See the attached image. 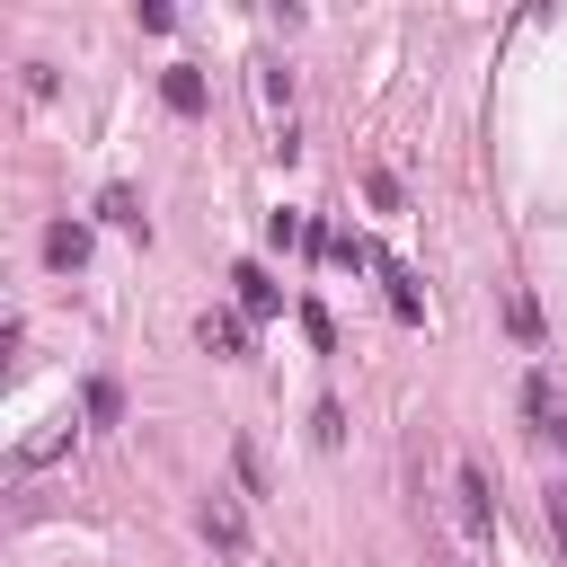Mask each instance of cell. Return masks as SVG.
Wrapping results in <instances>:
<instances>
[{
    "label": "cell",
    "instance_id": "2",
    "mask_svg": "<svg viewBox=\"0 0 567 567\" xmlns=\"http://www.w3.org/2000/svg\"><path fill=\"white\" fill-rule=\"evenodd\" d=\"M44 257H53V266H89V230H80V221H53V230H44Z\"/></svg>",
    "mask_w": 567,
    "mask_h": 567
},
{
    "label": "cell",
    "instance_id": "6",
    "mask_svg": "<svg viewBox=\"0 0 567 567\" xmlns=\"http://www.w3.org/2000/svg\"><path fill=\"white\" fill-rule=\"evenodd\" d=\"M549 443H558V452H567V408H558V416H549Z\"/></svg>",
    "mask_w": 567,
    "mask_h": 567
},
{
    "label": "cell",
    "instance_id": "4",
    "mask_svg": "<svg viewBox=\"0 0 567 567\" xmlns=\"http://www.w3.org/2000/svg\"><path fill=\"white\" fill-rule=\"evenodd\" d=\"M159 97H168L177 115H195V106H204V80H195V71H168V80H159Z\"/></svg>",
    "mask_w": 567,
    "mask_h": 567
},
{
    "label": "cell",
    "instance_id": "3",
    "mask_svg": "<svg viewBox=\"0 0 567 567\" xmlns=\"http://www.w3.org/2000/svg\"><path fill=\"white\" fill-rule=\"evenodd\" d=\"M204 346H213V354H248V328H239L230 310H204Z\"/></svg>",
    "mask_w": 567,
    "mask_h": 567
},
{
    "label": "cell",
    "instance_id": "1",
    "mask_svg": "<svg viewBox=\"0 0 567 567\" xmlns=\"http://www.w3.org/2000/svg\"><path fill=\"white\" fill-rule=\"evenodd\" d=\"M204 540H213V549H248V523H239L230 496H204Z\"/></svg>",
    "mask_w": 567,
    "mask_h": 567
},
{
    "label": "cell",
    "instance_id": "5",
    "mask_svg": "<svg viewBox=\"0 0 567 567\" xmlns=\"http://www.w3.org/2000/svg\"><path fill=\"white\" fill-rule=\"evenodd\" d=\"M230 284H239V301H248V310H275V284H266V275H257V266H239V275H230Z\"/></svg>",
    "mask_w": 567,
    "mask_h": 567
}]
</instances>
